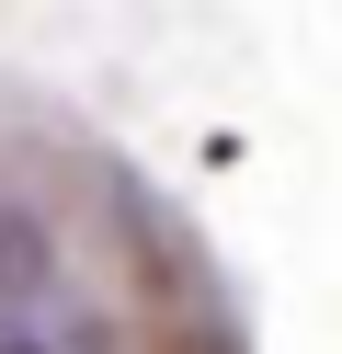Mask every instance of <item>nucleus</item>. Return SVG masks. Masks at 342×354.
<instances>
[{
    "instance_id": "1",
    "label": "nucleus",
    "mask_w": 342,
    "mask_h": 354,
    "mask_svg": "<svg viewBox=\"0 0 342 354\" xmlns=\"http://www.w3.org/2000/svg\"><path fill=\"white\" fill-rule=\"evenodd\" d=\"M0 354H57L46 331H23V320H0Z\"/></svg>"
}]
</instances>
